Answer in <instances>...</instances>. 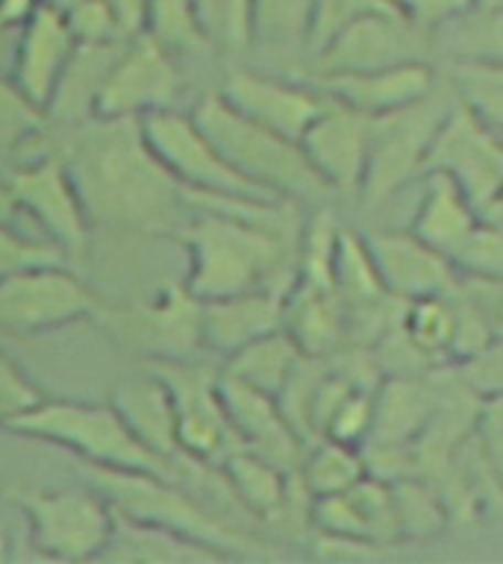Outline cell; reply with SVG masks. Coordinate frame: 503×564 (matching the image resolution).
Returning <instances> with one entry per match:
<instances>
[{
    "label": "cell",
    "instance_id": "obj_1",
    "mask_svg": "<svg viewBox=\"0 0 503 564\" xmlns=\"http://www.w3.org/2000/svg\"><path fill=\"white\" fill-rule=\"evenodd\" d=\"M33 148L56 150L65 159L92 227L168 236L185 224L189 197L148 148L141 118L51 121Z\"/></svg>",
    "mask_w": 503,
    "mask_h": 564
},
{
    "label": "cell",
    "instance_id": "obj_2",
    "mask_svg": "<svg viewBox=\"0 0 503 564\" xmlns=\"http://www.w3.org/2000/svg\"><path fill=\"white\" fill-rule=\"evenodd\" d=\"M3 430L18 438L42 441L56 449H65L74 462L113 470H148L180 482L183 462H165L150 453L127 426L113 403H83V400H47L3 423Z\"/></svg>",
    "mask_w": 503,
    "mask_h": 564
},
{
    "label": "cell",
    "instance_id": "obj_3",
    "mask_svg": "<svg viewBox=\"0 0 503 564\" xmlns=\"http://www.w3.org/2000/svg\"><path fill=\"white\" fill-rule=\"evenodd\" d=\"M194 121L221 150V156L277 200H312L330 192L324 180L309 165L303 144L265 123L247 118L221 95L201 97L192 109Z\"/></svg>",
    "mask_w": 503,
    "mask_h": 564
},
{
    "label": "cell",
    "instance_id": "obj_4",
    "mask_svg": "<svg viewBox=\"0 0 503 564\" xmlns=\"http://www.w3.org/2000/svg\"><path fill=\"white\" fill-rule=\"evenodd\" d=\"M74 465L79 479L104 494L118 518L171 529L201 544L215 546L224 555L247 546V538L238 535L227 520L210 511L206 502L197 500V494L168 476L148 474V470H113V467L83 465V462Z\"/></svg>",
    "mask_w": 503,
    "mask_h": 564
},
{
    "label": "cell",
    "instance_id": "obj_5",
    "mask_svg": "<svg viewBox=\"0 0 503 564\" xmlns=\"http://www.w3.org/2000/svg\"><path fill=\"white\" fill-rule=\"evenodd\" d=\"M35 553L56 562L100 558L113 541L115 509L92 485L79 488H12Z\"/></svg>",
    "mask_w": 503,
    "mask_h": 564
},
{
    "label": "cell",
    "instance_id": "obj_6",
    "mask_svg": "<svg viewBox=\"0 0 503 564\" xmlns=\"http://www.w3.org/2000/svg\"><path fill=\"white\" fill-rule=\"evenodd\" d=\"M203 300L180 285H168L148 303L109 306L104 303L95 315V324L109 338L113 347L139 356L145 365L153 361L192 359L203 350L201 335Z\"/></svg>",
    "mask_w": 503,
    "mask_h": 564
},
{
    "label": "cell",
    "instance_id": "obj_7",
    "mask_svg": "<svg viewBox=\"0 0 503 564\" xmlns=\"http://www.w3.org/2000/svg\"><path fill=\"white\" fill-rule=\"evenodd\" d=\"M141 132L153 156L168 174L183 185L189 197H221V200H277L254 183H247L212 139L194 121L192 112L159 109L141 118ZM289 203V200H286Z\"/></svg>",
    "mask_w": 503,
    "mask_h": 564
},
{
    "label": "cell",
    "instance_id": "obj_8",
    "mask_svg": "<svg viewBox=\"0 0 503 564\" xmlns=\"http://www.w3.org/2000/svg\"><path fill=\"white\" fill-rule=\"evenodd\" d=\"M18 209L42 227L44 238L62 247L68 259L86 253L92 218L65 159L56 150L33 148L24 156L3 162Z\"/></svg>",
    "mask_w": 503,
    "mask_h": 564
},
{
    "label": "cell",
    "instance_id": "obj_9",
    "mask_svg": "<svg viewBox=\"0 0 503 564\" xmlns=\"http://www.w3.org/2000/svg\"><path fill=\"white\" fill-rule=\"evenodd\" d=\"M104 300L68 271V262L39 264L0 282V333L15 338L56 333L95 321Z\"/></svg>",
    "mask_w": 503,
    "mask_h": 564
},
{
    "label": "cell",
    "instance_id": "obj_10",
    "mask_svg": "<svg viewBox=\"0 0 503 564\" xmlns=\"http://www.w3.org/2000/svg\"><path fill=\"white\" fill-rule=\"evenodd\" d=\"M145 368L159 373L171 388L176 409V441H180L183 456L203 462V465H221L224 458L242 449V441H238L227 409H224V400H221V370L215 373L194 359L153 361Z\"/></svg>",
    "mask_w": 503,
    "mask_h": 564
},
{
    "label": "cell",
    "instance_id": "obj_11",
    "mask_svg": "<svg viewBox=\"0 0 503 564\" xmlns=\"http://www.w3.org/2000/svg\"><path fill=\"white\" fill-rule=\"evenodd\" d=\"M432 95L397 112L371 118V153L362 192L371 197H386L427 167L432 141L450 115L448 106L432 100Z\"/></svg>",
    "mask_w": 503,
    "mask_h": 564
},
{
    "label": "cell",
    "instance_id": "obj_12",
    "mask_svg": "<svg viewBox=\"0 0 503 564\" xmlns=\"http://www.w3.org/2000/svg\"><path fill=\"white\" fill-rule=\"evenodd\" d=\"M183 95V74L171 53L150 33L127 39L97 97L95 118H145L174 109Z\"/></svg>",
    "mask_w": 503,
    "mask_h": 564
},
{
    "label": "cell",
    "instance_id": "obj_13",
    "mask_svg": "<svg viewBox=\"0 0 503 564\" xmlns=\"http://www.w3.org/2000/svg\"><path fill=\"white\" fill-rule=\"evenodd\" d=\"M427 171L448 174L483 209L503 194V141L474 109H450L432 141Z\"/></svg>",
    "mask_w": 503,
    "mask_h": 564
},
{
    "label": "cell",
    "instance_id": "obj_14",
    "mask_svg": "<svg viewBox=\"0 0 503 564\" xmlns=\"http://www.w3.org/2000/svg\"><path fill=\"white\" fill-rule=\"evenodd\" d=\"M415 26L400 12L386 9H362L324 39L321 47V74L339 70H368L404 65L421 59L415 51Z\"/></svg>",
    "mask_w": 503,
    "mask_h": 564
},
{
    "label": "cell",
    "instance_id": "obj_15",
    "mask_svg": "<svg viewBox=\"0 0 503 564\" xmlns=\"http://www.w3.org/2000/svg\"><path fill=\"white\" fill-rule=\"evenodd\" d=\"M327 97V95H324ZM303 153L327 188L362 192V180L368 171L371 153V118L339 100H324V109L315 115L307 132L300 135Z\"/></svg>",
    "mask_w": 503,
    "mask_h": 564
},
{
    "label": "cell",
    "instance_id": "obj_16",
    "mask_svg": "<svg viewBox=\"0 0 503 564\" xmlns=\"http://www.w3.org/2000/svg\"><path fill=\"white\" fill-rule=\"evenodd\" d=\"M218 95L247 118L298 141L327 100L315 88H303L259 70H229Z\"/></svg>",
    "mask_w": 503,
    "mask_h": 564
},
{
    "label": "cell",
    "instance_id": "obj_17",
    "mask_svg": "<svg viewBox=\"0 0 503 564\" xmlns=\"http://www.w3.org/2000/svg\"><path fill=\"white\" fill-rule=\"evenodd\" d=\"M218 391L242 447L254 449L282 470H298L303 447L298 430L282 414L280 400L227 377L224 370L218 377Z\"/></svg>",
    "mask_w": 503,
    "mask_h": 564
},
{
    "label": "cell",
    "instance_id": "obj_18",
    "mask_svg": "<svg viewBox=\"0 0 503 564\" xmlns=\"http://www.w3.org/2000/svg\"><path fill=\"white\" fill-rule=\"evenodd\" d=\"M318 91L368 118H379L432 95L436 74L421 59L388 65V68L339 70V74H321Z\"/></svg>",
    "mask_w": 503,
    "mask_h": 564
},
{
    "label": "cell",
    "instance_id": "obj_19",
    "mask_svg": "<svg viewBox=\"0 0 503 564\" xmlns=\"http://www.w3.org/2000/svg\"><path fill=\"white\" fill-rule=\"evenodd\" d=\"M18 35V51L12 59V79L44 109L62 79V70L77 51V39L71 33L68 18L60 9L42 3L33 9Z\"/></svg>",
    "mask_w": 503,
    "mask_h": 564
},
{
    "label": "cell",
    "instance_id": "obj_20",
    "mask_svg": "<svg viewBox=\"0 0 503 564\" xmlns=\"http://www.w3.org/2000/svg\"><path fill=\"white\" fill-rule=\"evenodd\" d=\"M371 259L388 294L404 300L427 294H450L457 289V268L413 229L406 232H377L365 241Z\"/></svg>",
    "mask_w": 503,
    "mask_h": 564
},
{
    "label": "cell",
    "instance_id": "obj_21",
    "mask_svg": "<svg viewBox=\"0 0 503 564\" xmlns=\"http://www.w3.org/2000/svg\"><path fill=\"white\" fill-rule=\"evenodd\" d=\"M282 308H286V297L282 291L274 289H254L229 294V297L203 300V350L221 352L227 359L238 347L280 329Z\"/></svg>",
    "mask_w": 503,
    "mask_h": 564
},
{
    "label": "cell",
    "instance_id": "obj_22",
    "mask_svg": "<svg viewBox=\"0 0 503 564\" xmlns=\"http://www.w3.org/2000/svg\"><path fill=\"white\" fill-rule=\"evenodd\" d=\"M109 403L118 409L132 435L159 458L165 462H183V449L176 441V409L171 388L165 386V379L145 370L141 377H130L118 382L113 391Z\"/></svg>",
    "mask_w": 503,
    "mask_h": 564
},
{
    "label": "cell",
    "instance_id": "obj_23",
    "mask_svg": "<svg viewBox=\"0 0 503 564\" xmlns=\"http://www.w3.org/2000/svg\"><path fill=\"white\" fill-rule=\"evenodd\" d=\"M477 227H480V206L448 174L430 171V185L413 220L415 236L436 247L441 256L453 259V253L465 245Z\"/></svg>",
    "mask_w": 503,
    "mask_h": 564
},
{
    "label": "cell",
    "instance_id": "obj_24",
    "mask_svg": "<svg viewBox=\"0 0 503 564\" xmlns=\"http://www.w3.org/2000/svg\"><path fill=\"white\" fill-rule=\"evenodd\" d=\"M127 42V39H124ZM124 42L83 44L77 42V51L62 70V79L51 97L47 115L53 123H83L95 118L97 97L104 91V83L113 70Z\"/></svg>",
    "mask_w": 503,
    "mask_h": 564
},
{
    "label": "cell",
    "instance_id": "obj_25",
    "mask_svg": "<svg viewBox=\"0 0 503 564\" xmlns=\"http://www.w3.org/2000/svg\"><path fill=\"white\" fill-rule=\"evenodd\" d=\"M221 474L227 479L229 494L238 509L259 520H277L289 502V470L274 465L254 449H236L221 462Z\"/></svg>",
    "mask_w": 503,
    "mask_h": 564
},
{
    "label": "cell",
    "instance_id": "obj_26",
    "mask_svg": "<svg viewBox=\"0 0 503 564\" xmlns=\"http://www.w3.org/2000/svg\"><path fill=\"white\" fill-rule=\"evenodd\" d=\"M303 359H307V352L300 350L298 341L280 326V329L238 347L236 352H229L224 361V373L256 388V391L280 397Z\"/></svg>",
    "mask_w": 503,
    "mask_h": 564
},
{
    "label": "cell",
    "instance_id": "obj_27",
    "mask_svg": "<svg viewBox=\"0 0 503 564\" xmlns=\"http://www.w3.org/2000/svg\"><path fill=\"white\" fill-rule=\"evenodd\" d=\"M100 558H115V562H212V558H224V553L215 546L194 541V538L171 532V529L148 527V523H136V520L115 514L113 541Z\"/></svg>",
    "mask_w": 503,
    "mask_h": 564
},
{
    "label": "cell",
    "instance_id": "obj_28",
    "mask_svg": "<svg viewBox=\"0 0 503 564\" xmlns=\"http://www.w3.org/2000/svg\"><path fill=\"white\" fill-rule=\"evenodd\" d=\"M282 329L298 341L307 356H321L330 350L342 333V306L335 291L300 282L298 291L286 297Z\"/></svg>",
    "mask_w": 503,
    "mask_h": 564
},
{
    "label": "cell",
    "instance_id": "obj_29",
    "mask_svg": "<svg viewBox=\"0 0 503 564\" xmlns=\"http://www.w3.org/2000/svg\"><path fill=\"white\" fill-rule=\"evenodd\" d=\"M400 329L424 359H457L462 338V306H453L448 294L406 300Z\"/></svg>",
    "mask_w": 503,
    "mask_h": 564
},
{
    "label": "cell",
    "instance_id": "obj_30",
    "mask_svg": "<svg viewBox=\"0 0 503 564\" xmlns=\"http://www.w3.org/2000/svg\"><path fill=\"white\" fill-rule=\"evenodd\" d=\"M439 42L459 62H503V3H480V12L462 9L439 24Z\"/></svg>",
    "mask_w": 503,
    "mask_h": 564
},
{
    "label": "cell",
    "instance_id": "obj_31",
    "mask_svg": "<svg viewBox=\"0 0 503 564\" xmlns=\"http://www.w3.org/2000/svg\"><path fill=\"white\" fill-rule=\"evenodd\" d=\"M298 470L300 485L307 488L312 500L347 491L360 482L362 476H368L362 449L333 438H321L309 453H303Z\"/></svg>",
    "mask_w": 503,
    "mask_h": 564
},
{
    "label": "cell",
    "instance_id": "obj_32",
    "mask_svg": "<svg viewBox=\"0 0 503 564\" xmlns=\"http://www.w3.org/2000/svg\"><path fill=\"white\" fill-rule=\"evenodd\" d=\"M430 417V403L418 382L406 379H392L374 397V435L386 441L388 449H397V444L415 438L427 426Z\"/></svg>",
    "mask_w": 503,
    "mask_h": 564
},
{
    "label": "cell",
    "instance_id": "obj_33",
    "mask_svg": "<svg viewBox=\"0 0 503 564\" xmlns=\"http://www.w3.org/2000/svg\"><path fill=\"white\" fill-rule=\"evenodd\" d=\"M51 127V115L42 104H35L12 74H0V162H12L33 148Z\"/></svg>",
    "mask_w": 503,
    "mask_h": 564
},
{
    "label": "cell",
    "instance_id": "obj_34",
    "mask_svg": "<svg viewBox=\"0 0 503 564\" xmlns=\"http://www.w3.org/2000/svg\"><path fill=\"white\" fill-rule=\"evenodd\" d=\"M157 42L171 53H201L210 44V30L197 0H148V24Z\"/></svg>",
    "mask_w": 503,
    "mask_h": 564
},
{
    "label": "cell",
    "instance_id": "obj_35",
    "mask_svg": "<svg viewBox=\"0 0 503 564\" xmlns=\"http://www.w3.org/2000/svg\"><path fill=\"white\" fill-rule=\"evenodd\" d=\"M68 262L62 247H56L51 238L21 236L15 224L0 227V282L15 276L21 271L39 268V264Z\"/></svg>",
    "mask_w": 503,
    "mask_h": 564
},
{
    "label": "cell",
    "instance_id": "obj_36",
    "mask_svg": "<svg viewBox=\"0 0 503 564\" xmlns=\"http://www.w3.org/2000/svg\"><path fill=\"white\" fill-rule=\"evenodd\" d=\"M371 430H374V397H371L368 391H362V388L353 386L351 391L339 400L333 414L327 417L321 438H333L342 441V444L362 447V441L368 438Z\"/></svg>",
    "mask_w": 503,
    "mask_h": 564
},
{
    "label": "cell",
    "instance_id": "obj_37",
    "mask_svg": "<svg viewBox=\"0 0 503 564\" xmlns=\"http://www.w3.org/2000/svg\"><path fill=\"white\" fill-rule=\"evenodd\" d=\"M462 88L485 123L503 121V62H459Z\"/></svg>",
    "mask_w": 503,
    "mask_h": 564
},
{
    "label": "cell",
    "instance_id": "obj_38",
    "mask_svg": "<svg viewBox=\"0 0 503 564\" xmlns=\"http://www.w3.org/2000/svg\"><path fill=\"white\" fill-rule=\"evenodd\" d=\"M453 268L468 276H503V227L483 224L453 253Z\"/></svg>",
    "mask_w": 503,
    "mask_h": 564
},
{
    "label": "cell",
    "instance_id": "obj_39",
    "mask_svg": "<svg viewBox=\"0 0 503 564\" xmlns=\"http://www.w3.org/2000/svg\"><path fill=\"white\" fill-rule=\"evenodd\" d=\"M42 400V388L26 377V370L7 350H0V426L35 409Z\"/></svg>",
    "mask_w": 503,
    "mask_h": 564
},
{
    "label": "cell",
    "instance_id": "obj_40",
    "mask_svg": "<svg viewBox=\"0 0 503 564\" xmlns=\"http://www.w3.org/2000/svg\"><path fill=\"white\" fill-rule=\"evenodd\" d=\"M74 39L83 44H104V42H124L127 35L121 33L118 18L109 9L106 0H79L65 12Z\"/></svg>",
    "mask_w": 503,
    "mask_h": 564
},
{
    "label": "cell",
    "instance_id": "obj_41",
    "mask_svg": "<svg viewBox=\"0 0 503 564\" xmlns=\"http://www.w3.org/2000/svg\"><path fill=\"white\" fill-rule=\"evenodd\" d=\"M395 502L397 520H400V535H406V532L421 535V532H432V529L439 527L441 514L436 509V500H432L430 491H424L421 485H395Z\"/></svg>",
    "mask_w": 503,
    "mask_h": 564
},
{
    "label": "cell",
    "instance_id": "obj_42",
    "mask_svg": "<svg viewBox=\"0 0 503 564\" xmlns=\"http://www.w3.org/2000/svg\"><path fill=\"white\" fill-rule=\"evenodd\" d=\"M465 300L492 338H503V276H468Z\"/></svg>",
    "mask_w": 503,
    "mask_h": 564
},
{
    "label": "cell",
    "instance_id": "obj_43",
    "mask_svg": "<svg viewBox=\"0 0 503 564\" xmlns=\"http://www.w3.org/2000/svg\"><path fill=\"white\" fill-rule=\"evenodd\" d=\"M468 382L485 397H503V338H492L483 350L462 361Z\"/></svg>",
    "mask_w": 503,
    "mask_h": 564
},
{
    "label": "cell",
    "instance_id": "obj_44",
    "mask_svg": "<svg viewBox=\"0 0 503 564\" xmlns=\"http://www.w3.org/2000/svg\"><path fill=\"white\" fill-rule=\"evenodd\" d=\"M477 423H480V435H483L485 456L503 479V397H485Z\"/></svg>",
    "mask_w": 503,
    "mask_h": 564
},
{
    "label": "cell",
    "instance_id": "obj_45",
    "mask_svg": "<svg viewBox=\"0 0 503 564\" xmlns=\"http://www.w3.org/2000/svg\"><path fill=\"white\" fill-rule=\"evenodd\" d=\"M468 3L471 0H392V7L418 26L445 24L448 18L459 15L462 9H468Z\"/></svg>",
    "mask_w": 503,
    "mask_h": 564
},
{
    "label": "cell",
    "instance_id": "obj_46",
    "mask_svg": "<svg viewBox=\"0 0 503 564\" xmlns=\"http://www.w3.org/2000/svg\"><path fill=\"white\" fill-rule=\"evenodd\" d=\"M106 3H109V9L118 18L121 33L127 39L145 33V24H148V0H106Z\"/></svg>",
    "mask_w": 503,
    "mask_h": 564
},
{
    "label": "cell",
    "instance_id": "obj_47",
    "mask_svg": "<svg viewBox=\"0 0 503 564\" xmlns=\"http://www.w3.org/2000/svg\"><path fill=\"white\" fill-rule=\"evenodd\" d=\"M42 7V0H0V30L21 26L33 9Z\"/></svg>",
    "mask_w": 503,
    "mask_h": 564
},
{
    "label": "cell",
    "instance_id": "obj_48",
    "mask_svg": "<svg viewBox=\"0 0 503 564\" xmlns=\"http://www.w3.org/2000/svg\"><path fill=\"white\" fill-rule=\"evenodd\" d=\"M21 215L18 209L15 194H12V185H9L7 167L0 162V227H7V224H15V218Z\"/></svg>",
    "mask_w": 503,
    "mask_h": 564
},
{
    "label": "cell",
    "instance_id": "obj_49",
    "mask_svg": "<svg viewBox=\"0 0 503 564\" xmlns=\"http://www.w3.org/2000/svg\"><path fill=\"white\" fill-rule=\"evenodd\" d=\"M42 3H47V7H53V9H60V12H68V9L74 7V3H79V0H42Z\"/></svg>",
    "mask_w": 503,
    "mask_h": 564
},
{
    "label": "cell",
    "instance_id": "obj_50",
    "mask_svg": "<svg viewBox=\"0 0 503 564\" xmlns=\"http://www.w3.org/2000/svg\"><path fill=\"white\" fill-rule=\"evenodd\" d=\"M9 558V538L7 532H0V562H7Z\"/></svg>",
    "mask_w": 503,
    "mask_h": 564
}]
</instances>
